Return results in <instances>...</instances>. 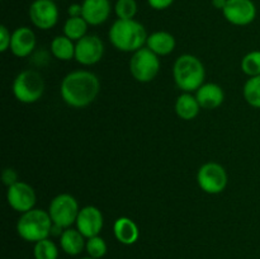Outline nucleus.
I'll return each mask as SVG.
<instances>
[{
  "mask_svg": "<svg viewBox=\"0 0 260 259\" xmlns=\"http://www.w3.org/2000/svg\"><path fill=\"white\" fill-rule=\"evenodd\" d=\"M137 8L136 0H117L114 4V13L118 19H135Z\"/></svg>",
  "mask_w": 260,
  "mask_h": 259,
  "instance_id": "bb28decb",
  "label": "nucleus"
},
{
  "mask_svg": "<svg viewBox=\"0 0 260 259\" xmlns=\"http://www.w3.org/2000/svg\"><path fill=\"white\" fill-rule=\"evenodd\" d=\"M173 76L180 90L193 93L205 84L206 69L200 58L190 53H184L175 60Z\"/></svg>",
  "mask_w": 260,
  "mask_h": 259,
  "instance_id": "7ed1b4c3",
  "label": "nucleus"
},
{
  "mask_svg": "<svg viewBox=\"0 0 260 259\" xmlns=\"http://www.w3.org/2000/svg\"><path fill=\"white\" fill-rule=\"evenodd\" d=\"M104 55L103 41L95 35H86L75 43V60L84 66L98 63Z\"/></svg>",
  "mask_w": 260,
  "mask_h": 259,
  "instance_id": "9d476101",
  "label": "nucleus"
},
{
  "mask_svg": "<svg viewBox=\"0 0 260 259\" xmlns=\"http://www.w3.org/2000/svg\"><path fill=\"white\" fill-rule=\"evenodd\" d=\"M201 111V106L198 103L196 95L192 93H185L183 91L175 102V112L178 117L184 121H192L198 116Z\"/></svg>",
  "mask_w": 260,
  "mask_h": 259,
  "instance_id": "aec40b11",
  "label": "nucleus"
},
{
  "mask_svg": "<svg viewBox=\"0 0 260 259\" xmlns=\"http://www.w3.org/2000/svg\"><path fill=\"white\" fill-rule=\"evenodd\" d=\"M226 3H228V0H212V5L218 10H223V8L226 7Z\"/></svg>",
  "mask_w": 260,
  "mask_h": 259,
  "instance_id": "2f4dec72",
  "label": "nucleus"
},
{
  "mask_svg": "<svg viewBox=\"0 0 260 259\" xmlns=\"http://www.w3.org/2000/svg\"><path fill=\"white\" fill-rule=\"evenodd\" d=\"M28 15L35 27L48 30L58 22V8L52 0H35L30 4Z\"/></svg>",
  "mask_w": 260,
  "mask_h": 259,
  "instance_id": "1a4fd4ad",
  "label": "nucleus"
},
{
  "mask_svg": "<svg viewBox=\"0 0 260 259\" xmlns=\"http://www.w3.org/2000/svg\"><path fill=\"white\" fill-rule=\"evenodd\" d=\"M243 94L249 106L254 107V108H260V75L253 76L246 80Z\"/></svg>",
  "mask_w": 260,
  "mask_h": 259,
  "instance_id": "5701e85b",
  "label": "nucleus"
},
{
  "mask_svg": "<svg viewBox=\"0 0 260 259\" xmlns=\"http://www.w3.org/2000/svg\"><path fill=\"white\" fill-rule=\"evenodd\" d=\"M222 14L234 25H249L256 18V7L253 0H228Z\"/></svg>",
  "mask_w": 260,
  "mask_h": 259,
  "instance_id": "f8f14e48",
  "label": "nucleus"
},
{
  "mask_svg": "<svg viewBox=\"0 0 260 259\" xmlns=\"http://www.w3.org/2000/svg\"><path fill=\"white\" fill-rule=\"evenodd\" d=\"M88 27V22L83 17H69L63 24V35L78 42L79 40L85 37Z\"/></svg>",
  "mask_w": 260,
  "mask_h": 259,
  "instance_id": "4be33fe9",
  "label": "nucleus"
},
{
  "mask_svg": "<svg viewBox=\"0 0 260 259\" xmlns=\"http://www.w3.org/2000/svg\"><path fill=\"white\" fill-rule=\"evenodd\" d=\"M196 98L203 109H216L223 103L225 93L218 84L205 83L197 91Z\"/></svg>",
  "mask_w": 260,
  "mask_h": 259,
  "instance_id": "dca6fc26",
  "label": "nucleus"
},
{
  "mask_svg": "<svg viewBox=\"0 0 260 259\" xmlns=\"http://www.w3.org/2000/svg\"><path fill=\"white\" fill-rule=\"evenodd\" d=\"M79 211L80 208L78 201L69 193H61L56 196L48 206V213L52 222L62 229L71 228V225L76 222Z\"/></svg>",
  "mask_w": 260,
  "mask_h": 259,
  "instance_id": "0eeeda50",
  "label": "nucleus"
},
{
  "mask_svg": "<svg viewBox=\"0 0 260 259\" xmlns=\"http://www.w3.org/2000/svg\"><path fill=\"white\" fill-rule=\"evenodd\" d=\"M108 37L118 51L134 53L144 47L149 36L139 20L117 19L109 29Z\"/></svg>",
  "mask_w": 260,
  "mask_h": 259,
  "instance_id": "f03ea898",
  "label": "nucleus"
},
{
  "mask_svg": "<svg viewBox=\"0 0 260 259\" xmlns=\"http://www.w3.org/2000/svg\"><path fill=\"white\" fill-rule=\"evenodd\" d=\"M52 220L48 211L33 208L24 213H20L17 222V233L23 240L29 243L47 239L52 230Z\"/></svg>",
  "mask_w": 260,
  "mask_h": 259,
  "instance_id": "20e7f679",
  "label": "nucleus"
},
{
  "mask_svg": "<svg viewBox=\"0 0 260 259\" xmlns=\"http://www.w3.org/2000/svg\"><path fill=\"white\" fill-rule=\"evenodd\" d=\"M113 233L117 240L123 245H132L140 238V229L132 218L122 216L114 221Z\"/></svg>",
  "mask_w": 260,
  "mask_h": 259,
  "instance_id": "f3484780",
  "label": "nucleus"
},
{
  "mask_svg": "<svg viewBox=\"0 0 260 259\" xmlns=\"http://www.w3.org/2000/svg\"><path fill=\"white\" fill-rule=\"evenodd\" d=\"M160 70V60L150 48L142 47L132 53L129 60V73L139 83H150L156 78Z\"/></svg>",
  "mask_w": 260,
  "mask_h": 259,
  "instance_id": "423d86ee",
  "label": "nucleus"
},
{
  "mask_svg": "<svg viewBox=\"0 0 260 259\" xmlns=\"http://www.w3.org/2000/svg\"><path fill=\"white\" fill-rule=\"evenodd\" d=\"M197 182L201 189L208 195H218L228 185L229 177L225 168L218 163H206L197 173Z\"/></svg>",
  "mask_w": 260,
  "mask_h": 259,
  "instance_id": "6e6552de",
  "label": "nucleus"
},
{
  "mask_svg": "<svg viewBox=\"0 0 260 259\" xmlns=\"http://www.w3.org/2000/svg\"><path fill=\"white\" fill-rule=\"evenodd\" d=\"M241 70L249 78L260 75V50L250 51L241 60Z\"/></svg>",
  "mask_w": 260,
  "mask_h": 259,
  "instance_id": "393cba45",
  "label": "nucleus"
},
{
  "mask_svg": "<svg viewBox=\"0 0 260 259\" xmlns=\"http://www.w3.org/2000/svg\"><path fill=\"white\" fill-rule=\"evenodd\" d=\"M174 0H147V4L150 8L155 10H165L172 7Z\"/></svg>",
  "mask_w": 260,
  "mask_h": 259,
  "instance_id": "c756f323",
  "label": "nucleus"
},
{
  "mask_svg": "<svg viewBox=\"0 0 260 259\" xmlns=\"http://www.w3.org/2000/svg\"><path fill=\"white\" fill-rule=\"evenodd\" d=\"M43 93H45V80L37 70L27 69L20 71L13 81V94L20 103H36L40 101Z\"/></svg>",
  "mask_w": 260,
  "mask_h": 259,
  "instance_id": "39448f33",
  "label": "nucleus"
},
{
  "mask_svg": "<svg viewBox=\"0 0 260 259\" xmlns=\"http://www.w3.org/2000/svg\"><path fill=\"white\" fill-rule=\"evenodd\" d=\"M85 236H84L78 229H65L62 235L60 236L61 249H62L68 255H79V254L85 249Z\"/></svg>",
  "mask_w": 260,
  "mask_h": 259,
  "instance_id": "6ab92c4d",
  "label": "nucleus"
},
{
  "mask_svg": "<svg viewBox=\"0 0 260 259\" xmlns=\"http://www.w3.org/2000/svg\"><path fill=\"white\" fill-rule=\"evenodd\" d=\"M33 255H35V259H57L58 248L48 238L43 239V240L35 243Z\"/></svg>",
  "mask_w": 260,
  "mask_h": 259,
  "instance_id": "b1692460",
  "label": "nucleus"
},
{
  "mask_svg": "<svg viewBox=\"0 0 260 259\" xmlns=\"http://www.w3.org/2000/svg\"><path fill=\"white\" fill-rule=\"evenodd\" d=\"M10 42H12V33L5 25H0V51L5 52L9 50Z\"/></svg>",
  "mask_w": 260,
  "mask_h": 259,
  "instance_id": "cd10ccee",
  "label": "nucleus"
},
{
  "mask_svg": "<svg viewBox=\"0 0 260 259\" xmlns=\"http://www.w3.org/2000/svg\"><path fill=\"white\" fill-rule=\"evenodd\" d=\"M101 91V81L94 73L76 70L69 73L61 81L60 93L63 102L74 108L90 106Z\"/></svg>",
  "mask_w": 260,
  "mask_h": 259,
  "instance_id": "f257e3e1",
  "label": "nucleus"
},
{
  "mask_svg": "<svg viewBox=\"0 0 260 259\" xmlns=\"http://www.w3.org/2000/svg\"><path fill=\"white\" fill-rule=\"evenodd\" d=\"M36 43L35 32L29 27H19L12 33L10 51L19 58L27 57L35 51Z\"/></svg>",
  "mask_w": 260,
  "mask_h": 259,
  "instance_id": "4468645a",
  "label": "nucleus"
},
{
  "mask_svg": "<svg viewBox=\"0 0 260 259\" xmlns=\"http://www.w3.org/2000/svg\"><path fill=\"white\" fill-rule=\"evenodd\" d=\"M7 201L13 210L19 213H24L35 208L37 196L35 189L28 183L19 180L15 184L8 187Z\"/></svg>",
  "mask_w": 260,
  "mask_h": 259,
  "instance_id": "9b49d317",
  "label": "nucleus"
},
{
  "mask_svg": "<svg viewBox=\"0 0 260 259\" xmlns=\"http://www.w3.org/2000/svg\"><path fill=\"white\" fill-rule=\"evenodd\" d=\"M85 250L89 256L95 259H102L107 254L108 246H107L106 240L101 238L99 235L93 236V238L86 239V245Z\"/></svg>",
  "mask_w": 260,
  "mask_h": 259,
  "instance_id": "a878e982",
  "label": "nucleus"
},
{
  "mask_svg": "<svg viewBox=\"0 0 260 259\" xmlns=\"http://www.w3.org/2000/svg\"><path fill=\"white\" fill-rule=\"evenodd\" d=\"M83 18L89 25H101L111 15L112 5L109 0H84Z\"/></svg>",
  "mask_w": 260,
  "mask_h": 259,
  "instance_id": "2eb2a0df",
  "label": "nucleus"
},
{
  "mask_svg": "<svg viewBox=\"0 0 260 259\" xmlns=\"http://www.w3.org/2000/svg\"><path fill=\"white\" fill-rule=\"evenodd\" d=\"M75 225L86 239L99 235L104 225L103 213L95 206H85L79 211Z\"/></svg>",
  "mask_w": 260,
  "mask_h": 259,
  "instance_id": "ddd939ff",
  "label": "nucleus"
},
{
  "mask_svg": "<svg viewBox=\"0 0 260 259\" xmlns=\"http://www.w3.org/2000/svg\"><path fill=\"white\" fill-rule=\"evenodd\" d=\"M69 17H83V5L74 3L68 8Z\"/></svg>",
  "mask_w": 260,
  "mask_h": 259,
  "instance_id": "7c9ffc66",
  "label": "nucleus"
},
{
  "mask_svg": "<svg viewBox=\"0 0 260 259\" xmlns=\"http://www.w3.org/2000/svg\"><path fill=\"white\" fill-rule=\"evenodd\" d=\"M52 2H57V0H52Z\"/></svg>",
  "mask_w": 260,
  "mask_h": 259,
  "instance_id": "72a5a7b5",
  "label": "nucleus"
},
{
  "mask_svg": "<svg viewBox=\"0 0 260 259\" xmlns=\"http://www.w3.org/2000/svg\"><path fill=\"white\" fill-rule=\"evenodd\" d=\"M175 38L172 33L165 30H157V32L149 35L146 41V47L150 48L157 56H167L174 51Z\"/></svg>",
  "mask_w": 260,
  "mask_h": 259,
  "instance_id": "a211bd4d",
  "label": "nucleus"
},
{
  "mask_svg": "<svg viewBox=\"0 0 260 259\" xmlns=\"http://www.w3.org/2000/svg\"><path fill=\"white\" fill-rule=\"evenodd\" d=\"M2 180L7 187H10V185L19 182L18 180V173L13 168H5L2 173Z\"/></svg>",
  "mask_w": 260,
  "mask_h": 259,
  "instance_id": "c85d7f7f",
  "label": "nucleus"
},
{
  "mask_svg": "<svg viewBox=\"0 0 260 259\" xmlns=\"http://www.w3.org/2000/svg\"><path fill=\"white\" fill-rule=\"evenodd\" d=\"M51 53L53 57L61 61L75 58V43L73 40L63 36H56L51 42Z\"/></svg>",
  "mask_w": 260,
  "mask_h": 259,
  "instance_id": "412c9836",
  "label": "nucleus"
},
{
  "mask_svg": "<svg viewBox=\"0 0 260 259\" xmlns=\"http://www.w3.org/2000/svg\"><path fill=\"white\" fill-rule=\"evenodd\" d=\"M81 259H95V258H91V256H85V258H81Z\"/></svg>",
  "mask_w": 260,
  "mask_h": 259,
  "instance_id": "473e14b6",
  "label": "nucleus"
}]
</instances>
